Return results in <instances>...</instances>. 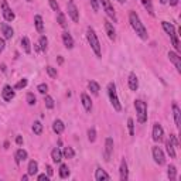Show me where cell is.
Masks as SVG:
<instances>
[{"mask_svg": "<svg viewBox=\"0 0 181 181\" xmlns=\"http://www.w3.org/2000/svg\"><path fill=\"white\" fill-rule=\"evenodd\" d=\"M171 43H173V45H174V48H175V51L177 52H180V41H178V37H177V34L174 33L173 36H171Z\"/></svg>", "mask_w": 181, "mask_h": 181, "instance_id": "cell-35", "label": "cell"}, {"mask_svg": "<svg viewBox=\"0 0 181 181\" xmlns=\"http://www.w3.org/2000/svg\"><path fill=\"white\" fill-rule=\"evenodd\" d=\"M86 38H88V43H89V45L92 47L93 52H95L98 57H102L99 40H98V37H96V34H95V31H93L92 27H88V28H86Z\"/></svg>", "mask_w": 181, "mask_h": 181, "instance_id": "cell-2", "label": "cell"}, {"mask_svg": "<svg viewBox=\"0 0 181 181\" xmlns=\"http://www.w3.org/2000/svg\"><path fill=\"white\" fill-rule=\"evenodd\" d=\"M21 47H23V50H24L26 54H30V52H31V43H30L28 37L21 38Z\"/></svg>", "mask_w": 181, "mask_h": 181, "instance_id": "cell-26", "label": "cell"}, {"mask_svg": "<svg viewBox=\"0 0 181 181\" xmlns=\"http://www.w3.org/2000/svg\"><path fill=\"white\" fill-rule=\"evenodd\" d=\"M129 21H130V24H132V27H133V30L136 31L137 36H139L141 40H147V37H149L147 30L143 26V23L140 21V17L137 16L136 11H130L129 13Z\"/></svg>", "mask_w": 181, "mask_h": 181, "instance_id": "cell-1", "label": "cell"}, {"mask_svg": "<svg viewBox=\"0 0 181 181\" xmlns=\"http://www.w3.org/2000/svg\"><path fill=\"white\" fill-rule=\"evenodd\" d=\"M134 107H136L137 113V122L139 123H146L147 122V105L143 100L137 99L134 100Z\"/></svg>", "mask_w": 181, "mask_h": 181, "instance_id": "cell-3", "label": "cell"}, {"mask_svg": "<svg viewBox=\"0 0 181 181\" xmlns=\"http://www.w3.org/2000/svg\"><path fill=\"white\" fill-rule=\"evenodd\" d=\"M16 143L19 144V146H21V144H23V137H21V136H17V137H16Z\"/></svg>", "mask_w": 181, "mask_h": 181, "instance_id": "cell-51", "label": "cell"}, {"mask_svg": "<svg viewBox=\"0 0 181 181\" xmlns=\"http://www.w3.org/2000/svg\"><path fill=\"white\" fill-rule=\"evenodd\" d=\"M68 175H70L68 166H67V164H61V167H59V177H61V178H67Z\"/></svg>", "mask_w": 181, "mask_h": 181, "instance_id": "cell-32", "label": "cell"}, {"mask_svg": "<svg viewBox=\"0 0 181 181\" xmlns=\"http://www.w3.org/2000/svg\"><path fill=\"white\" fill-rule=\"evenodd\" d=\"M44 102H45V106H47L48 109H52V107H54V99H52L51 96L45 95V98H44Z\"/></svg>", "mask_w": 181, "mask_h": 181, "instance_id": "cell-38", "label": "cell"}, {"mask_svg": "<svg viewBox=\"0 0 181 181\" xmlns=\"http://www.w3.org/2000/svg\"><path fill=\"white\" fill-rule=\"evenodd\" d=\"M118 2H119V3H125L126 0H118Z\"/></svg>", "mask_w": 181, "mask_h": 181, "instance_id": "cell-57", "label": "cell"}, {"mask_svg": "<svg viewBox=\"0 0 181 181\" xmlns=\"http://www.w3.org/2000/svg\"><path fill=\"white\" fill-rule=\"evenodd\" d=\"M2 10H3V17H4V20H6V21H13V20L16 19L14 13H13V11H11V9L9 7V4H7V2H6V0H3V2H2Z\"/></svg>", "mask_w": 181, "mask_h": 181, "instance_id": "cell-6", "label": "cell"}, {"mask_svg": "<svg viewBox=\"0 0 181 181\" xmlns=\"http://www.w3.org/2000/svg\"><path fill=\"white\" fill-rule=\"evenodd\" d=\"M33 132H34V134L43 133V125H41V122H34L33 123Z\"/></svg>", "mask_w": 181, "mask_h": 181, "instance_id": "cell-34", "label": "cell"}, {"mask_svg": "<svg viewBox=\"0 0 181 181\" xmlns=\"http://www.w3.org/2000/svg\"><path fill=\"white\" fill-rule=\"evenodd\" d=\"M99 2H102V4H104L106 14L109 16V17H111L113 21H116V14H115V10H113V7H112L111 2H109V0H99Z\"/></svg>", "mask_w": 181, "mask_h": 181, "instance_id": "cell-9", "label": "cell"}, {"mask_svg": "<svg viewBox=\"0 0 181 181\" xmlns=\"http://www.w3.org/2000/svg\"><path fill=\"white\" fill-rule=\"evenodd\" d=\"M37 89H38V92H40V93L45 95V93H47V91H48V86H47V84H40Z\"/></svg>", "mask_w": 181, "mask_h": 181, "instance_id": "cell-44", "label": "cell"}, {"mask_svg": "<svg viewBox=\"0 0 181 181\" xmlns=\"http://www.w3.org/2000/svg\"><path fill=\"white\" fill-rule=\"evenodd\" d=\"M62 156L65 157V159H74V156H75L74 149H72V147H70V146H67V147L64 149Z\"/></svg>", "mask_w": 181, "mask_h": 181, "instance_id": "cell-31", "label": "cell"}, {"mask_svg": "<svg viewBox=\"0 0 181 181\" xmlns=\"http://www.w3.org/2000/svg\"><path fill=\"white\" fill-rule=\"evenodd\" d=\"M51 159L54 163H61V160H62V152L58 147H55L51 152Z\"/></svg>", "mask_w": 181, "mask_h": 181, "instance_id": "cell-22", "label": "cell"}, {"mask_svg": "<svg viewBox=\"0 0 181 181\" xmlns=\"http://www.w3.org/2000/svg\"><path fill=\"white\" fill-rule=\"evenodd\" d=\"M2 96H3V99L6 100V102H10V100L14 98V91H13V88H11L10 85H6L3 88V91H2Z\"/></svg>", "mask_w": 181, "mask_h": 181, "instance_id": "cell-12", "label": "cell"}, {"mask_svg": "<svg viewBox=\"0 0 181 181\" xmlns=\"http://www.w3.org/2000/svg\"><path fill=\"white\" fill-rule=\"evenodd\" d=\"M67 7H68V16H70L71 19H72V21H75V23L79 21V11H78L77 6H75V3L72 2V0H70V2H68Z\"/></svg>", "mask_w": 181, "mask_h": 181, "instance_id": "cell-5", "label": "cell"}, {"mask_svg": "<svg viewBox=\"0 0 181 181\" xmlns=\"http://www.w3.org/2000/svg\"><path fill=\"white\" fill-rule=\"evenodd\" d=\"M48 2H50V6H51L52 10H55V11L59 10V6H58V3H57V0H48Z\"/></svg>", "mask_w": 181, "mask_h": 181, "instance_id": "cell-46", "label": "cell"}, {"mask_svg": "<svg viewBox=\"0 0 181 181\" xmlns=\"http://www.w3.org/2000/svg\"><path fill=\"white\" fill-rule=\"evenodd\" d=\"M57 20H58L59 26L62 27V28H65V27H67V21H65V16H64V13L58 11V13H57Z\"/></svg>", "mask_w": 181, "mask_h": 181, "instance_id": "cell-33", "label": "cell"}, {"mask_svg": "<svg viewBox=\"0 0 181 181\" xmlns=\"http://www.w3.org/2000/svg\"><path fill=\"white\" fill-rule=\"evenodd\" d=\"M95 178L96 181H107V180H111V177L106 174V171L102 170V168H96V173H95Z\"/></svg>", "mask_w": 181, "mask_h": 181, "instance_id": "cell-18", "label": "cell"}, {"mask_svg": "<svg viewBox=\"0 0 181 181\" xmlns=\"http://www.w3.org/2000/svg\"><path fill=\"white\" fill-rule=\"evenodd\" d=\"M36 102H37V99H36V96H34V93H27V104L28 105H36Z\"/></svg>", "mask_w": 181, "mask_h": 181, "instance_id": "cell-43", "label": "cell"}, {"mask_svg": "<svg viewBox=\"0 0 181 181\" xmlns=\"http://www.w3.org/2000/svg\"><path fill=\"white\" fill-rule=\"evenodd\" d=\"M168 58H170V61L174 64V67L177 68L178 72H181V58H180V55H178L177 52L170 51L168 52Z\"/></svg>", "mask_w": 181, "mask_h": 181, "instance_id": "cell-11", "label": "cell"}, {"mask_svg": "<svg viewBox=\"0 0 181 181\" xmlns=\"http://www.w3.org/2000/svg\"><path fill=\"white\" fill-rule=\"evenodd\" d=\"M167 2H168V0H160V3H161V4H166Z\"/></svg>", "mask_w": 181, "mask_h": 181, "instance_id": "cell-56", "label": "cell"}, {"mask_svg": "<svg viewBox=\"0 0 181 181\" xmlns=\"http://www.w3.org/2000/svg\"><path fill=\"white\" fill-rule=\"evenodd\" d=\"M52 174H54V170H52V167H51V166H47V175H48V177H51Z\"/></svg>", "mask_w": 181, "mask_h": 181, "instance_id": "cell-50", "label": "cell"}, {"mask_svg": "<svg viewBox=\"0 0 181 181\" xmlns=\"http://www.w3.org/2000/svg\"><path fill=\"white\" fill-rule=\"evenodd\" d=\"M173 115H174V120H175V126L180 129L181 126V111L178 107L177 104H173Z\"/></svg>", "mask_w": 181, "mask_h": 181, "instance_id": "cell-14", "label": "cell"}, {"mask_svg": "<svg viewBox=\"0 0 181 181\" xmlns=\"http://www.w3.org/2000/svg\"><path fill=\"white\" fill-rule=\"evenodd\" d=\"M62 41H64V45H65L68 50L74 48V40H72V37H71L70 33H64L62 34Z\"/></svg>", "mask_w": 181, "mask_h": 181, "instance_id": "cell-20", "label": "cell"}, {"mask_svg": "<svg viewBox=\"0 0 181 181\" xmlns=\"http://www.w3.org/2000/svg\"><path fill=\"white\" fill-rule=\"evenodd\" d=\"M27 84H28V81H27L26 78H23V79H20V81L16 84L14 88L16 89H23V88H26V86H27Z\"/></svg>", "mask_w": 181, "mask_h": 181, "instance_id": "cell-39", "label": "cell"}, {"mask_svg": "<svg viewBox=\"0 0 181 181\" xmlns=\"http://www.w3.org/2000/svg\"><path fill=\"white\" fill-rule=\"evenodd\" d=\"M21 180H23V181H27V180H28V174H27V175H23Z\"/></svg>", "mask_w": 181, "mask_h": 181, "instance_id": "cell-53", "label": "cell"}, {"mask_svg": "<svg viewBox=\"0 0 181 181\" xmlns=\"http://www.w3.org/2000/svg\"><path fill=\"white\" fill-rule=\"evenodd\" d=\"M177 3H178V0H170V4H171V6H177Z\"/></svg>", "mask_w": 181, "mask_h": 181, "instance_id": "cell-52", "label": "cell"}, {"mask_svg": "<svg viewBox=\"0 0 181 181\" xmlns=\"http://www.w3.org/2000/svg\"><path fill=\"white\" fill-rule=\"evenodd\" d=\"M2 31H3L4 38H6V40H11V37H13V34H14L13 28H11V27L9 26L7 23H3V24H2Z\"/></svg>", "mask_w": 181, "mask_h": 181, "instance_id": "cell-16", "label": "cell"}, {"mask_svg": "<svg viewBox=\"0 0 181 181\" xmlns=\"http://www.w3.org/2000/svg\"><path fill=\"white\" fill-rule=\"evenodd\" d=\"M112 152H113V139L112 137H107L106 141H105V160H109Z\"/></svg>", "mask_w": 181, "mask_h": 181, "instance_id": "cell-10", "label": "cell"}, {"mask_svg": "<svg viewBox=\"0 0 181 181\" xmlns=\"http://www.w3.org/2000/svg\"><path fill=\"white\" fill-rule=\"evenodd\" d=\"M45 71H47V74L50 75L51 78H57V70H55V68H52L51 65L45 67Z\"/></svg>", "mask_w": 181, "mask_h": 181, "instance_id": "cell-40", "label": "cell"}, {"mask_svg": "<svg viewBox=\"0 0 181 181\" xmlns=\"http://www.w3.org/2000/svg\"><path fill=\"white\" fill-rule=\"evenodd\" d=\"M153 159H154V161L159 164V166H163L164 163H166V159H164V153H163V150L160 147H153Z\"/></svg>", "mask_w": 181, "mask_h": 181, "instance_id": "cell-7", "label": "cell"}, {"mask_svg": "<svg viewBox=\"0 0 181 181\" xmlns=\"http://www.w3.org/2000/svg\"><path fill=\"white\" fill-rule=\"evenodd\" d=\"M105 30H106L107 37L113 41L115 38H116V31H115L113 24H112V23H109V21H105Z\"/></svg>", "mask_w": 181, "mask_h": 181, "instance_id": "cell-15", "label": "cell"}, {"mask_svg": "<svg viewBox=\"0 0 181 181\" xmlns=\"http://www.w3.org/2000/svg\"><path fill=\"white\" fill-rule=\"evenodd\" d=\"M89 2H91V6H92L93 11L99 10V0H89Z\"/></svg>", "mask_w": 181, "mask_h": 181, "instance_id": "cell-45", "label": "cell"}, {"mask_svg": "<svg viewBox=\"0 0 181 181\" xmlns=\"http://www.w3.org/2000/svg\"><path fill=\"white\" fill-rule=\"evenodd\" d=\"M64 129H65V126H64L62 120H55L54 125H52V130H54L57 134H61L64 132Z\"/></svg>", "mask_w": 181, "mask_h": 181, "instance_id": "cell-24", "label": "cell"}, {"mask_svg": "<svg viewBox=\"0 0 181 181\" xmlns=\"http://www.w3.org/2000/svg\"><path fill=\"white\" fill-rule=\"evenodd\" d=\"M127 127H129L130 136H133L134 134V123H133V119L132 118H129V120H127Z\"/></svg>", "mask_w": 181, "mask_h": 181, "instance_id": "cell-42", "label": "cell"}, {"mask_svg": "<svg viewBox=\"0 0 181 181\" xmlns=\"http://www.w3.org/2000/svg\"><path fill=\"white\" fill-rule=\"evenodd\" d=\"M119 173H120V180L126 181L129 178V171H127V164H126L125 159L120 161V168H119Z\"/></svg>", "mask_w": 181, "mask_h": 181, "instance_id": "cell-13", "label": "cell"}, {"mask_svg": "<svg viewBox=\"0 0 181 181\" xmlns=\"http://www.w3.org/2000/svg\"><path fill=\"white\" fill-rule=\"evenodd\" d=\"M27 2H33V0H27Z\"/></svg>", "mask_w": 181, "mask_h": 181, "instance_id": "cell-58", "label": "cell"}, {"mask_svg": "<svg viewBox=\"0 0 181 181\" xmlns=\"http://www.w3.org/2000/svg\"><path fill=\"white\" fill-rule=\"evenodd\" d=\"M14 157H16V163L20 164L21 161H24V160L27 159V152H26V150H23V149H19V150L16 152Z\"/></svg>", "mask_w": 181, "mask_h": 181, "instance_id": "cell-21", "label": "cell"}, {"mask_svg": "<svg viewBox=\"0 0 181 181\" xmlns=\"http://www.w3.org/2000/svg\"><path fill=\"white\" fill-rule=\"evenodd\" d=\"M34 24H36V28H37L38 33L44 31V23H43V17L41 16H34Z\"/></svg>", "mask_w": 181, "mask_h": 181, "instance_id": "cell-23", "label": "cell"}, {"mask_svg": "<svg viewBox=\"0 0 181 181\" xmlns=\"http://www.w3.org/2000/svg\"><path fill=\"white\" fill-rule=\"evenodd\" d=\"M4 47H6V43H4L3 38H0V52L4 51Z\"/></svg>", "mask_w": 181, "mask_h": 181, "instance_id": "cell-49", "label": "cell"}, {"mask_svg": "<svg viewBox=\"0 0 181 181\" xmlns=\"http://www.w3.org/2000/svg\"><path fill=\"white\" fill-rule=\"evenodd\" d=\"M161 26H163V28H164V31H166L168 36H173L174 33H175V28H174V26L173 24H170L168 21H161Z\"/></svg>", "mask_w": 181, "mask_h": 181, "instance_id": "cell-25", "label": "cell"}, {"mask_svg": "<svg viewBox=\"0 0 181 181\" xmlns=\"http://www.w3.org/2000/svg\"><path fill=\"white\" fill-rule=\"evenodd\" d=\"M28 175H34V174H37L38 171V164L37 161H34V160H31V161L28 163Z\"/></svg>", "mask_w": 181, "mask_h": 181, "instance_id": "cell-27", "label": "cell"}, {"mask_svg": "<svg viewBox=\"0 0 181 181\" xmlns=\"http://www.w3.org/2000/svg\"><path fill=\"white\" fill-rule=\"evenodd\" d=\"M129 88L132 91H137V88H139V81H137V77L134 72L129 75Z\"/></svg>", "mask_w": 181, "mask_h": 181, "instance_id": "cell-19", "label": "cell"}, {"mask_svg": "<svg viewBox=\"0 0 181 181\" xmlns=\"http://www.w3.org/2000/svg\"><path fill=\"white\" fill-rule=\"evenodd\" d=\"M107 93H109V98H111V104L113 106V109L116 112H120L122 111V105L119 102V98L116 95V86H115L113 82H111L109 85H107Z\"/></svg>", "mask_w": 181, "mask_h": 181, "instance_id": "cell-4", "label": "cell"}, {"mask_svg": "<svg viewBox=\"0 0 181 181\" xmlns=\"http://www.w3.org/2000/svg\"><path fill=\"white\" fill-rule=\"evenodd\" d=\"M47 44H48L47 37H45V36H41V38H40V50L41 51H45V50H47Z\"/></svg>", "mask_w": 181, "mask_h": 181, "instance_id": "cell-37", "label": "cell"}, {"mask_svg": "<svg viewBox=\"0 0 181 181\" xmlns=\"http://www.w3.org/2000/svg\"><path fill=\"white\" fill-rule=\"evenodd\" d=\"M163 136H164V130H163L161 125L154 123V126H153V140L160 143L163 140Z\"/></svg>", "mask_w": 181, "mask_h": 181, "instance_id": "cell-8", "label": "cell"}, {"mask_svg": "<svg viewBox=\"0 0 181 181\" xmlns=\"http://www.w3.org/2000/svg\"><path fill=\"white\" fill-rule=\"evenodd\" d=\"M168 140H170L171 143L174 144V146H178V140H177V137L174 136V134H171V136H170V139H168Z\"/></svg>", "mask_w": 181, "mask_h": 181, "instance_id": "cell-47", "label": "cell"}, {"mask_svg": "<svg viewBox=\"0 0 181 181\" xmlns=\"http://www.w3.org/2000/svg\"><path fill=\"white\" fill-rule=\"evenodd\" d=\"M167 175L170 180H175V175H177V170L174 166H168V171H167Z\"/></svg>", "mask_w": 181, "mask_h": 181, "instance_id": "cell-36", "label": "cell"}, {"mask_svg": "<svg viewBox=\"0 0 181 181\" xmlns=\"http://www.w3.org/2000/svg\"><path fill=\"white\" fill-rule=\"evenodd\" d=\"M48 178H50V177H48V175H45V174H40V175H38V177H37V180L38 181H48Z\"/></svg>", "mask_w": 181, "mask_h": 181, "instance_id": "cell-48", "label": "cell"}, {"mask_svg": "<svg viewBox=\"0 0 181 181\" xmlns=\"http://www.w3.org/2000/svg\"><path fill=\"white\" fill-rule=\"evenodd\" d=\"M166 147H167V153L170 156V159H175V150H174V144L170 140L166 141Z\"/></svg>", "mask_w": 181, "mask_h": 181, "instance_id": "cell-30", "label": "cell"}, {"mask_svg": "<svg viewBox=\"0 0 181 181\" xmlns=\"http://www.w3.org/2000/svg\"><path fill=\"white\" fill-rule=\"evenodd\" d=\"M58 62H59V64H62V62H64V59H62V57H59V58H58Z\"/></svg>", "mask_w": 181, "mask_h": 181, "instance_id": "cell-55", "label": "cell"}, {"mask_svg": "<svg viewBox=\"0 0 181 181\" xmlns=\"http://www.w3.org/2000/svg\"><path fill=\"white\" fill-rule=\"evenodd\" d=\"M141 4L144 6V9L149 11L150 16H154V10H153V4H152V0H140Z\"/></svg>", "mask_w": 181, "mask_h": 181, "instance_id": "cell-28", "label": "cell"}, {"mask_svg": "<svg viewBox=\"0 0 181 181\" xmlns=\"http://www.w3.org/2000/svg\"><path fill=\"white\" fill-rule=\"evenodd\" d=\"M88 88H89V91H91L93 95H99V84H98V82L91 81L88 84Z\"/></svg>", "mask_w": 181, "mask_h": 181, "instance_id": "cell-29", "label": "cell"}, {"mask_svg": "<svg viewBox=\"0 0 181 181\" xmlns=\"http://www.w3.org/2000/svg\"><path fill=\"white\" fill-rule=\"evenodd\" d=\"M2 71H3V72H6V65H4V64H2Z\"/></svg>", "mask_w": 181, "mask_h": 181, "instance_id": "cell-54", "label": "cell"}, {"mask_svg": "<svg viewBox=\"0 0 181 181\" xmlns=\"http://www.w3.org/2000/svg\"><path fill=\"white\" fill-rule=\"evenodd\" d=\"M88 139H89V141H95L96 140V132H95L93 127H91V129L88 130Z\"/></svg>", "mask_w": 181, "mask_h": 181, "instance_id": "cell-41", "label": "cell"}, {"mask_svg": "<svg viewBox=\"0 0 181 181\" xmlns=\"http://www.w3.org/2000/svg\"><path fill=\"white\" fill-rule=\"evenodd\" d=\"M81 99H82V105H84V107H85V111L86 112L92 111V100H91V98H89L86 93H82Z\"/></svg>", "mask_w": 181, "mask_h": 181, "instance_id": "cell-17", "label": "cell"}]
</instances>
